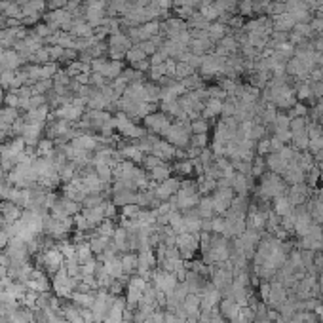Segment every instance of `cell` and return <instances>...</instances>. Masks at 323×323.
<instances>
[{
	"label": "cell",
	"mask_w": 323,
	"mask_h": 323,
	"mask_svg": "<svg viewBox=\"0 0 323 323\" xmlns=\"http://www.w3.org/2000/svg\"><path fill=\"white\" fill-rule=\"evenodd\" d=\"M151 154L158 156V158H162L165 162V160L175 158V156H177V149H175L173 144L167 143V141H156V143H154V146H152Z\"/></svg>",
	"instance_id": "cell-16"
},
{
	"label": "cell",
	"mask_w": 323,
	"mask_h": 323,
	"mask_svg": "<svg viewBox=\"0 0 323 323\" xmlns=\"http://www.w3.org/2000/svg\"><path fill=\"white\" fill-rule=\"evenodd\" d=\"M194 171V162L192 160H181V162H177L175 164V173L177 175H190V173Z\"/></svg>",
	"instance_id": "cell-37"
},
{
	"label": "cell",
	"mask_w": 323,
	"mask_h": 323,
	"mask_svg": "<svg viewBox=\"0 0 323 323\" xmlns=\"http://www.w3.org/2000/svg\"><path fill=\"white\" fill-rule=\"evenodd\" d=\"M112 122H114V128L118 129L124 137H129V139H139V137L144 135V129H141L139 126H135V124L131 122V118H129L128 114H124V112H120Z\"/></svg>",
	"instance_id": "cell-7"
},
{
	"label": "cell",
	"mask_w": 323,
	"mask_h": 323,
	"mask_svg": "<svg viewBox=\"0 0 323 323\" xmlns=\"http://www.w3.org/2000/svg\"><path fill=\"white\" fill-rule=\"evenodd\" d=\"M21 63V55L17 51H4L0 57V65L4 67V71H15Z\"/></svg>",
	"instance_id": "cell-25"
},
{
	"label": "cell",
	"mask_w": 323,
	"mask_h": 323,
	"mask_svg": "<svg viewBox=\"0 0 323 323\" xmlns=\"http://www.w3.org/2000/svg\"><path fill=\"white\" fill-rule=\"evenodd\" d=\"M260 196L265 200H270V198H278V196H283L285 194V183L281 179L278 173H266L260 179V188H258Z\"/></svg>",
	"instance_id": "cell-1"
},
{
	"label": "cell",
	"mask_w": 323,
	"mask_h": 323,
	"mask_svg": "<svg viewBox=\"0 0 323 323\" xmlns=\"http://www.w3.org/2000/svg\"><path fill=\"white\" fill-rule=\"evenodd\" d=\"M198 188H200V194H213L217 190V181L203 175L200 181H198Z\"/></svg>",
	"instance_id": "cell-32"
},
{
	"label": "cell",
	"mask_w": 323,
	"mask_h": 323,
	"mask_svg": "<svg viewBox=\"0 0 323 323\" xmlns=\"http://www.w3.org/2000/svg\"><path fill=\"white\" fill-rule=\"evenodd\" d=\"M183 310H185L188 319H198L201 312V295L188 293V297L183 301Z\"/></svg>",
	"instance_id": "cell-14"
},
{
	"label": "cell",
	"mask_w": 323,
	"mask_h": 323,
	"mask_svg": "<svg viewBox=\"0 0 323 323\" xmlns=\"http://www.w3.org/2000/svg\"><path fill=\"white\" fill-rule=\"evenodd\" d=\"M21 208L19 205H15L12 201L8 200H2L0 201V217H2V221L4 224H12L15 221H19L21 219Z\"/></svg>",
	"instance_id": "cell-12"
},
{
	"label": "cell",
	"mask_w": 323,
	"mask_h": 323,
	"mask_svg": "<svg viewBox=\"0 0 323 323\" xmlns=\"http://www.w3.org/2000/svg\"><path fill=\"white\" fill-rule=\"evenodd\" d=\"M128 59H129V63L131 65H135V63H139V61H144V57H146V53H144L139 46H135V48H129L128 50Z\"/></svg>",
	"instance_id": "cell-38"
},
{
	"label": "cell",
	"mask_w": 323,
	"mask_h": 323,
	"mask_svg": "<svg viewBox=\"0 0 323 323\" xmlns=\"http://www.w3.org/2000/svg\"><path fill=\"white\" fill-rule=\"evenodd\" d=\"M287 165H289V162L281 156L280 152H270V156L266 158V167H268L272 173H278V175H281V173L285 171Z\"/></svg>",
	"instance_id": "cell-17"
},
{
	"label": "cell",
	"mask_w": 323,
	"mask_h": 323,
	"mask_svg": "<svg viewBox=\"0 0 323 323\" xmlns=\"http://www.w3.org/2000/svg\"><path fill=\"white\" fill-rule=\"evenodd\" d=\"M188 146H194L198 151H203L208 146V133H201V135H192L190 137V143Z\"/></svg>",
	"instance_id": "cell-39"
},
{
	"label": "cell",
	"mask_w": 323,
	"mask_h": 323,
	"mask_svg": "<svg viewBox=\"0 0 323 323\" xmlns=\"http://www.w3.org/2000/svg\"><path fill=\"white\" fill-rule=\"evenodd\" d=\"M317 289H319V297H323V270L319 272V278H317Z\"/></svg>",
	"instance_id": "cell-50"
},
{
	"label": "cell",
	"mask_w": 323,
	"mask_h": 323,
	"mask_svg": "<svg viewBox=\"0 0 323 323\" xmlns=\"http://www.w3.org/2000/svg\"><path fill=\"white\" fill-rule=\"evenodd\" d=\"M308 213H310V219H312V223L314 224H323V203L317 198L310 201L308 205Z\"/></svg>",
	"instance_id": "cell-29"
},
{
	"label": "cell",
	"mask_w": 323,
	"mask_h": 323,
	"mask_svg": "<svg viewBox=\"0 0 323 323\" xmlns=\"http://www.w3.org/2000/svg\"><path fill=\"white\" fill-rule=\"evenodd\" d=\"M120 260H122V268H124V274L126 276H133V274H137V266H139V258H137V255L133 251L131 253H124L122 257H120Z\"/></svg>",
	"instance_id": "cell-23"
},
{
	"label": "cell",
	"mask_w": 323,
	"mask_h": 323,
	"mask_svg": "<svg viewBox=\"0 0 323 323\" xmlns=\"http://www.w3.org/2000/svg\"><path fill=\"white\" fill-rule=\"evenodd\" d=\"M208 129H209V124L205 118H194L192 122H190V131H192V135L208 133Z\"/></svg>",
	"instance_id": "cell-35"
},
{
	"label": "cell",
	"mask_w": 323,
	"mask_h": 323,
	"mask_svg": "<svg viewBox=\"0 0 323 323\" xmlns=\"http://www.w3.org/2000/svg\"><path fill=\"white\" fill-rule=\"evenodd\" d=\"M274 126H276V131H289V126H291V120L287 116L278 114L276 120H274Z\"/></svg>",
	"instance_id": "cell-42"
},
{
	"label": "cell",
	"mask_w": 323,
	"mask_h": 323,
	"mask_svg": "<svg viewBox=\"0 0 323 323\" xmlns=\"http://www.w3.org/2000/svg\"><path fill=\"white\" fill-rule=\"evenodd\" d=\"M179 187H181V181L175 179V177H169V179L158 183L156 187H152V192H154V196H156L160 201H167L177 194Z\"/></svg>",
	"instance_id": "cell-8"
},
{
	"label": "cell",
	"mask_w": 323,
	"mask_h": 323,
	"mask_svg": "<svg viewBox=\"0 0 323 323\" xmlns=\"http://www.w3.org/2000/svg\"><path fill=\"white\" fill-rule=\"evenodd\" d=\"M38 262L50 274H55L65 266V257H63V253L59 251L57 245H53V247H50V249H46L44 253L38 255Z\"/></svg>",
	"instance_id": "cell-5"
},
{
	"label": "cell",
	"mask_w": 323,
	"mask_h": 323,
	"mask_svg": "<svg viewBox=\"0 0 323 323\" xmlns=\"http://www.w3.org/2000/svg\"><path fill=\"white\" fill-rule=\"evenodd\" d=\"M196 211H198V215H200L201 219H209V217L215 215V209H213L211 196H208V198H201L200 203L196 205Z\"/></svg>",
	"instance_id": "cell-30"
},
{
	"label": "cell",
	"mask_w": 323,
	"mask_h": 323,
	"mask_svg": "<svg viewBox=\"0 0 323 323\" xmlns=\"http://www.w3.org/2000/svg\"><path fill=\"white\" fill-rule=\"evenodd\" d=\"M240 310H242V306H240L232 297H224V299H221V302H219V314L228 323L236 321L238 317H240Z\"/></svg>",
	"instance_id": "cell-9"
},
{
	"label": "cell",
	"mask_w": 323,
	"mask_h": 323,
	"mask_svg": "<svg viewBox=\"0 0 323 323\" xmlns=\"http://www.w3.org/2000/svg\"><path fill=\"white\" fill-rule=\"evenodd\" d=\"M160 164H164V160L158 158V156H154V154H144L143 156V165L151 171L154 167H158Z\"/></svg>",
	"instance_id": "cell-41"
},
{
	"label": "cell",
	"mask_w": 323,
	"mask_h": 323,
	"mask_svg": "<svg viewBox=\"0 0 323 323\" xmlns=\"http://www.w3.org/2000/svg\"><path fill=\"white\" fill-rule=\"evenodd\" d=\"M177 4H181V6H188V8H192L194 4H198L200 0H175Z\"/></svg>",
	"instance_id": "cell-49"
},
{
	"label": "cell",
	"mask_w": 323,
	"mask_h": 323,
	"mask_svg": "<svg viewBox=\"0 0 323 323\" xmlns=\"http://www.w3.org/2000/svg\"><path fill=\"white\" fill-rule=\"evenodd\" d=\"M171 167L169 165L165 164H160L158 167H154V169H151V179H154L156 183H162V181H165V179H169L171 177Z\"/></svg>",
	"instance_id": "cell-31"
},
{
	"label": "cell",
	"mask_w": 323,
	"mask_h": 323,
	"mask_svg": "<svg viewBox=\"0 0 323 323\" xmlns=\"http://www.w3.org/2000/svg\"><path fill=\"white\" fill-rule=\"evenodd\" d=\"M151 283L158 289V291H162V293L171 295L173 291H175V287H177L179 280H177L175 274L167 272V270H162V268H156V270L151 274Z\"/></svg>",
	"instance_id": "cell-4"
},
{
	"label": "cell",
	"mask_w": 323,
	"mask_h": 323,
	"mask_svg": "<svg viewBox=\"0 0 323 323\" xmlns=\"http://www.w3.org/2000/svg\"><path fill=\"white\" fill-rule=\"evenodd\" d=\"M71 144L74 149H78V151H86V152H92L97 149V137L94 135H76L74 139L71 141Z\"/></svg>",
	"instance_id": "cell-18"
},
{
	"label": "cell",
	"mask_w": 323,
	"mask_h": 323,
	"mask_svg": "<svg viewBox=\"0 0 323 323\" xmlns=\"http://www.w3.org/2000/svg\"><path fill=\"white\" fill-rule=\"evenodd\" d=\"M224 230H226V219H224V215L213 217V219H211V232L223 236Z\"/></svg>",
	"instance_id": "cell-36"
},
{
	"label": "cell",
	"mask_w": 323,
	"mask_h": 323,
	"mask_svg": "<svg viewBox=\"0 0 323 323\" xmlns=\"http://www.w3.org/2000/svg\"><path fill=\"white\" fill-rule=\"evenodd\" d=\"M190 124L179 122V124H171L167 131L164 133L165 141L169 144H173L175 149H187L188 143H190Z\"/></svg>",
	"instance_id": "cell-2"
},
{
	"label": "cell",
	"mask_w": 323,
	"mask_h": 323,
	"mask_svg": "<svg viewBox=\"0 0 323 323\" xmlns=\"http://www.w3.org/2000/svg\"><path fill=\"white\" fill-rule=\"evenodd\" d=\"M4 97H6V95H4V92H2V86H0V101L4 99Z\"/></svg>",
	"instance_id": "cell-51"
},
{
	"label": "cell",
	"mask_w": 323,
	"mask_h": 323,
	"mask_svg": "<svg viewBox=\"0 0 323 323\" xmlns=\"http://www.w3.org/2000/svg\"><path fill=\"white\" fill-rule=\"evenodd\" d=\"M144 124H146V128L151 129L152 133H158V135H164L165 131H167V128L171 126V122L167 120V116L164 112L144 116Z\"/></svg>",
	"instance_id": "cell-11"
},
{
	"label": "cell",
	"mask_w": 323,
	"mask_h": 323,
	"mask_svg": "<svg viewBox=\"0 0 323 323\" xmlns=\"http://www.w3.org/2000/svg\"><path fill=\"white\" fill-rule=\"evenodd\" d=\"M120 156L126 162H143V152L137 149V144H128V146H120Z\"/></svg>",
	"instance_id": "cell-27"
},
{
	"label": "cell",
	"mask_w": 323,
	"mask_h": 323,
	"mask_svg": "<svg viewBox=\"0 0 323 323\" xmlns=\"http://www.w3.org/2000/svg\"><path fill=\"white\" fill-rule=\"evenodd\" d=\"M230 188H232L234 194H238V196H247V190H249V179H247V175L234 173Z\"/></svg>",
	"instance_id": "cell-22"
},
{
	"label": "cell",
	"mask_w": 323,
	"mask_h": 323,
	"mask_svg": "<svg viewBox=\"0 0 323 323\" xmlns=\"http://www.w3.org/2000/svg\"><path fill=\"white\" fill-rule=\"evenodd\" d=\"M177 249L183 260H192L196 251L200 249V234L183 232L177 236Z\"/></svg>",
	"instance_id": "cell-3"
},
{
	"label": "cell",
	"mask_w": 323,
	"mask_h": 323,
	"mask_svg": "<svg viewBox=\"0 0 323 323\" xmlns=\"http://www.w3.org/2000/svg\"><path fill=\"white\" fill-rule=\"evenodd\" d=\"M114 230H116V226H114V223L110 221V219H105L103 223L95 228V234H99V236H105V238H110L112 240V236H114Z\"/></svg>",
	"instance_id": "cell-33"
},
{
	"label": "cell",
	"mask_w": 323,
	"mask_h": 323,
	"mask_svg": "<svg viewBox=\"0 0 323 323\" xmlns=\"http://www.w3.org/2000/svg\"><path fill=\"white\" fill-rule=\"evenodd\" d=\"M131 48V40L128 36L120 35V33H114L110 36V44H108V50H110V55L114 59H120L124 53H128V50Z\"/></svg>",
	"instance_id": "cell-10"
},
{
	"label": "cell",
	"mask_w": 323,
	"mask_h": 323,
	"mask_svg": "<svg viewBox=\"0 0 323 323\" xmlns=\"http://www.w3.org/2000/svg\"><path fill=\"white\" fill-rule=\"evenodd\" d=\"M141 211V208L137 205V203H128V205H124L122 208V217L124 219H133Z\"/></svg>",
	"instance_id": "cell-43"
},
{
	"label": "cell",
	"mask_w": 323,
	"mask_h": 323,
	"mask_svg": "<svg viewBox=\"0 0 323 323\" xmlns=\"http://www.w3.org/2000/svg\"><path fill=\"white\" fill-rule=\"evenodd\" d=\"M281 175H283V183H287V185L293 187V185H301V183H304L306 171H304L297 162H291V164L287 165V169L281 173Z\"/></svg>",
	"instance_id": "cell-15"
},
{
	"label": "cell",
	"mask_w": 323,
	"mask_h": 323,
	"mask_svg": "<svg viewBox=\"0 0 323 323\" xmlns=\"http://www.w3.org/2000/svg\"><path fill=\"white\" fill-rule=\"evenodd\" d=\"M257 152L258 154H266V152H270V139H268V141H266V139H260Z\"/></svg>",
	"instance_id": "cell-46"
},
{
	"label": "cell",
	"mask_w": 323,
	"mask_h": 323,
	"mask_svg": "<svg viewBox=\"0 0 323 323\" xmlns=\"http://www.w3.org/2000/svg\"><path fill=\"white\" fill-rule=\"evenodd\" d=\"M108 244H110V238L99 236V234H92V236H90V247H92L95 257L105 251L108 247Z\"/></svg>",
	"instance_id": "cell-28"
},
{
	"label": "cell",
	"mask_w": 323,
	"mask_h": 323,
	"mask_svg": "<svg viewBox=\"0 0 323 323\" xmlns=\"http://www.w3.org/2000/svg\"><path fill=\"white\" fill-rule=\"evenodd\" d=\"M103 265H105V270H107V274L110 276V278H112V280H122V278H126L120 257H114L112 260H108V262H103Z\"/></svg>",
	"instance_id": "cell-24"
},
{
	"label": "cell",
	"mask_w": 323,
	"mask_h": 323,
	"mask_svg": "<svg viewBox=\"0 0 323 323\" xmlns=\"http://www.w3.org/2000/svg\"><path fill=\"white\" fill-rule=\"evenodd\" d=\"M95 295H97V291H87V293L74 291V293L71 295V301L74 302L76 306H80V308H92V304H94L95 301Z\"/></svg>",
	"instance_id": "cell-20"
},
{
	"label": "cell",
	"mask_w": 323,
	"mask_h": 323,
	"mask_svg": "<svg viewBox=\"0 0 323 323\" xmlns=\"http://www.w3.org/2000/svg\"><path fill=\"white\" fill-rule=\"evenodd\" d=\"M200 15H201V17H205L208 21H211V19L219 17V10L215 8V4H203V6H201Z\"/></svg>",
	"instance_id": "cell-40"
},
{
	"label": "cell",
	"mask_w": 323,
	"mask_h": 323,
	"mask_svg": "<svg viewBox=\"0 0 323 323\" xmlns=\"http://www.w3.org/2000/svg\"><path fill=\"white\" fill-rule=\"evenodd\" d=\"M310 29L312 31H323V17H317L314 21L310 23Z\"/></svg>",
	"instance_id": "cell-47"
},
{
	"label": "cell",
	"mask_w": 323,
	"mask_h": 323,
	"mask_svg": "<svg viewBox=\"0 0 323 323\" xmlns=\"http://www.w3.org/2000/svg\"><path fill=\"white\" fill-rule=\"evenodd\" d=\"M90 82H92V84H95V86H103V84H105V76H101V74H97V72H95L94 76L90 78Z\"/></svg>",
	"instance_id": "cell-48"
},
{
	"label": "cell",
	"mask_w": 323,
	"mask_h": 323,
	"mask_svg": "<svg viewBox=\"0 0 323 323\" xmlns=\"http://www.w3.org/2000/svg\"><path fill=\"white\" fill-rule=\"evenodd\" d=\"M285 196H287V200L293 203V208L302 205V203H306V200H308L310 187L308 185H304V183H301V185H293V187L289 188V192H285Z\"/></svg>",
	"instance_id": "cell-13"
},
{
	"label": "cell",
	"mask_w": 323,
	"mask_h": 323,
	"mask_svg": "<svg viewBox=\"0 0 323 323\" xmlns=\"http://www.w3.org/2000/svg\"><path fill=\"white\" fill-rule=\"evenodd\" d=\"M266 169V162L265 160H255V162H253V171H251V175H262V171H265Z\"/></svg>",
	"instance_id": "cell-45"
},
{
	"label": "cell",
	"mask_w": 323,
	"mask_h": 323,
	"mask_svg": "<svg viewBox=\"0 0 323 323\" xmlns=\"http://www.w3.org/2000/svg\"><path fill=\"white\" fill-rule=\"evenodd\" d=\"M293 203L287 200V196L283 194V196H278V198H274V213L278 217H285V215H291L293 213Z\"/></svg>",
	"instance_id": "cell-21"
},
{
	"label": "cell",
	"mask_w": 323,
	"mask_h": 323,
	"mask_svg": "<svg viewBox=\"0 0 323 323\" xmlns=\"http://www.w3.org/2000/svg\"><path fill=\"white\" fill-rule=\"evenodd\" d=\"M27 124H44L46 118H48V107L42 105L38 108H33V110H27V114L23 116Z\"/></svg>",
	"instance_id": "cell-26"
},
{
	"label": "cell",
	"mask_w": 323,
	"mask_h": 323,
	"mask_svg": "<svg viewBox=\"0 0 323 323\" xmlns=\"http://www.w3.org/2000/svg\"><path fill=\"white\" fill-rule=\"evenodd\" d=\"M112 165H108V164H97L95 165V173H97V177H99L103 183H110V179H112Z\"/></svg>",
	"instance_id": "cell-34"
},
{
	"label": "cell",
	"mask_w": 323,
	"mask_h": 323,
	"mask_svg": "<svg viewBox=\"0 0 323 323\" xmlns=\"http://www.w3.org/2000/svg\"><path fill=\"white\" fill-rule=\"evenodd\" d=\"M234 198H236V194L232 188H217L215 192L211 194V201H213V209H215L217 215H224L232 205Z\"/></svg>",
	"instance_id": "cell-6"
},
{
	"label": "cell",
	"mask_w": 323,
	"mask_h": 323,
	"mask_svg": "<svg viewBox=\"0 0 323 323\" xmlns=\"http://www.w3.org/2000/svg\"><path fill=\"white\" fill-rule=\"evenodd\" d=\"M158 31V23H146V25H139L137 29H133L129 33V38H133V40H149L154 33Z\"/></svg>",
	"instance_id": "cell-19"
},
{
	"label": "cell",
	"mask_w": 323,
	"mask_h": 323,
	"mask_svg": "<svg viewBox=\"0 0 323 323\" xmlns=\"http://www.w3.org/2000/svg\"><path fill=\"white\" fill-rule=\"evenodd\" d=\"M35 35L38 36V38H46V36L50 38V36L53 35V31H51L48 25H36V27H35Z\"/></svg>",
	"instance_id": "cell-44"
}]
</instances>
